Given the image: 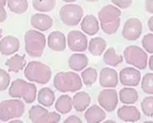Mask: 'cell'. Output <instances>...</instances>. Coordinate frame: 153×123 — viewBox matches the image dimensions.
<instances>
[{"label":"cell","instance_id":"1","mask_svg":"<svg viewBox=\"0 0 153 123\" xmlns=\"http://www.w3.org/2000/svg\"><path fill=\"white\" fill-rule=\"evenodd\" d=\"M100 28L108 35L115 34L121 23V11L116 5L107 4L98 13Z\"/></svg>","mask_w":153,"mask_h":123},{"label":"cell","instance_id":"2","mask_svg":"<svg viewBox=\"0 0 153 123\" xmlns=\"http://www.w3.org/2000/svg\"><path fill=\"white\" fill-rule=\"evenodd\" d=\"M55 88L61 93H74L82 88L81 77L74 71H60L53 80Z\"/></svg>","mask_w":153,"mask_h":123},{"label":"cell","instance_id":"3","mask_svg":"<svg viewBox=\"0 0 153 123\" xmlns=\"http://www.w3.org/2000/svg\"><path fill=\"white\" fill-rule=\"evenodd\" d=\"M24 76L31 82L38 84H47L49 82L52 71L51 68L39 61H31L27 63L24 69Z\"/></svg>","mask_w":153,"mask_h":123},{"label":"cell","instance_id":"4","mask_svg":"<svg viewBox=\"0 0 153 123\" xmlns=\"http://www.w3.org/2000/svg\"><path fill=\"white\" fill-rule=\"evenodd\" d=\"M8 93L13 98H22L26 104H31L36 100L37 88L33 83L17 79L11 83Z\"/></svg>","mask_w":153,"mask_h":123},{"label":"cell","instance_id":"5","mask_svg":"<svg viewBox=\"0 0 153 123\" xmlns=\"http://www.w3.org/2000/svg\"><path fill=\"white\" fill-rule=\"evenodd\" d=\"M46 43L45 35L36 29H29L24 35L25 51L30 57H40L44 53Z\"/></svg>","mask_w":153,"mask_h":123},{"label":"cell","instance_id":"6","mask_svg":"<svg viewBox=\"0 0 153 123\" xmlns=\"http://www.w3.org/2000/svg\"><path fill=\"white\" fill-rule=\"evenodd\" d=\"M25 112V105L19 98L4 100L0 102V121L8 122L13 119L22 117Z\"/></svg>","mask_w":153,"mask_h":123},{"label":"cell","instance_id":"7","mask_svg":"<svg viewBox=\"0 0 153 123\" xmlns=\"http://www.w3.org/2000/svg\"><path fill=\"white\" fill-rule=\"evenodd\" d=\"M126 62L138 70H145L148 65L147 53L138 46H129L123 54Z\"/></svg>","mask_w":153,"mask_h":123},{"label":"cell","instance_id":"8","mask_svg":"<svg viewBox=\"0 0 153 123\" xmlns=\"http://www.w3.org/2000/svg\"><path fill=\"white\" fill-rule=\"evenodd\" d=\"M84 11L82 7L75 4H68L61 7L59 11V16L64 24L66 26L74 27L77 26L83 16Z\"/></svg>","mask_w":153,"mask_h":123},{"label":"cell","instance_id":"9","mask_svg":"<svg viewBox=\"0 0 153 123\" xmlns=\"http://www.w3.org/2000/svg\"><path fill=\"white\" fill-rule=\"evenodd\" d=\"M98 102L106 112L111 113L116 110L118 105V94L115 88H106L100 92Z\"/></svg>","mask_w":153,"mask_h":123},{"label":"cell","instance_id":"10","mask_svg":"<svg viewBox=\"0 0 153 123\" xmlns=\"http://www.w3.org/2000/svg\"><path fill=\"white\" fill-rule=\"evenodd\" d=\"M143 32V22L140 19L133 17L126 20L122 29V36L128 41L137 40Z\"/></svg>","mask_w":153,"mask_h":123},{"label":"cell","instance_id":"11","mask_svg":"<svg viewBox=\"0 0 153 123\" xmlns=\"http://www.w3.org/2000/svg\"><path fill=\"white\" fill-rule=\"evenodd\" d=\"M67 45L71 51L82 53L88 48L87 36L80 30H72L67 35Z\"/></svg>","mask_w":153,"mask_h":123},{"label":"cell","instance_id":"12","mask_svg":"<svg viewBox=\"0 0 153 123\" xmlns=\"http://www.w3.org/2000/svg\"><path fill=\"white\" fill-rule=\"evenodd\" d=\"M142 80L141 72L134 67H126L119 72V81L126 87H136Z\"/></svg>","mask_w":153,"mask_h":123},{"label":"cell","instance_id":"13","mask_svg":"<svg viewBox=\"0 0 153 123\" xmlns=\"http://www.w3.org/2000/svg\"><path fill=\"white\" fill-rule=\"evenodd\" d=\"M100 85L105 88H115L118 85V74L116 70L106 67L100 71Z\"/></svg>","mask_w":153,"mask_h":123},{"label":"cell","instance_id":"14","mask_svg":"<svg viewBox=\"0 0 153 123\" xmlns=\"http://www.w3.org/2000/svg\"><path fill=\"white\" fill-rule=\"evenodd\" d=\"M117 117L125 122H136L141 120V113L137 107L133 105H124L117 111Z\"/></svg>","mask_w":153,"mask_h":123},{"label":"cell","instance_id":"15","mask_svg":"<svg viewBox=\"0 0 153 123\" xmlns=\"http://www.w3.org/2000/svg\"><path fill=\"white\" fill-rule=\"evenodd\" d=\"M66 38L63 32L59 30L52 31L48 38V47L55 52H62L66 47Z\"/></svg>","mask_w":153,"mask_h":123},{"label":"cell","instance_id":"16","mask_svg":"<svg viewBox=\"0 0 153 123\" xmlns=\"http://www.w3.org/2000/svg\"><path fill=\"white\" fill-rule=\"evenodd\" d=\"M20 48V40L12 35L6 36L0 40V53L3 55H14Z\"/></svg>","mask_w":153,"mask_h":123},{"label":"cell","instance_id":"17","mask_svg":"<svg viewBox=\"0 0 153 123\" xmlns=\"http://www.w3.org/2000/svg\"><path fill=\"white\" fill-rule=\"evenodd\" d=\"M30 24L39 31H46L53 26V19L48 14L39 13L30 16Z\"/></svg>","mask_w":153,"mask_h":123},{"label":"cell","instance_id":"18","mask_svg":"<svg viewBox=\"0 0 153 123\" xmlns=\"http://www.w3.org/2000/svg\"><path fill=\"white\" fill-rule=\"evenodd\" d=\"M81 29L85 34L94 36L100 30V21L96 16L88 14L81 21Z\"/></svg>","mask_w":153,"mask_h":123},{"label":"cell","instance_id":"19","mask_svg":"<svg viewBox=\"0 0 153 123\" xmlns=\"http://www.w3.org/2000/svg\"><path fill=\"white\" fill-rule=\"evenodd\" d=\"M89 63V59L86 55L82 53L73 54L68 59V66L74 71H83Z\"/></svg>","mask_w":153,"mask_h":123},{"label":"cell","instance_id":"20","mask_svg":"<svg viewBox=\"0 0 153 123\" xmlns=\"http://www.w3.org/2000/svg\"><path fill=\"white\" fill-rule=\"evenodd\" d=\"M106 113L102 107L96 105L86 109L84 118L88 123H100L106 119Z\"/></svg>","mask_w":153,"mask_h":123},{"label":"cell","instance_id":"21","mask_svg":"<svg viewBox=\"0 0 153 123\" xmlns=\"http://www.w3.org/2000/svg\"><path fill=\"white\" fill-rule=\"evenodd\" d=\"M49 112L40 105H33L29 111V118L33 123H48Z\"/></svg>","mask_w":153,"mask_h":123},{"label":"cell","instance_id":"22","mask_svg":"<svg viewBox=\"0 0 153 123\" xmlns=\"http://www.w3.org/2000/svg\"><path fill=\"white\" fill-rule=\"evenodd\" d=\"M91 102V98L90 95L86 92H78L73 97V107L78 113L84 112Z\"/></svg>","mask_w":153,"mask_h":123},{"label":"cell","instance_id":"23","mask_svg":"<svg viewBox=\"0 0 153 123\" xmlns=\"http://www.w3.org/2000/svg\"><path fill=\"white\" fill-rule=\"evenodd\" d=\"M138 99V92L134 87H126L119 91V100L124 105H134Z\"/></svg>","mask_w":153,"mask_h":123},{"label":"cell","instance_id":"24","mask_svg":"<svg viewBox=\"0 0 153 123\" xmlns=\"http://www.w3.org/2000/svg\"><path fill=\"white\" fill-rule=\"evenodd\" d=\"M89 52L94 56H100L107 49V41L101 37H96L88 43Z\"/></svg>","mask_w":153,"mask_h":123},{"label":"cell","instance_id":"25","mask_svg":"<svg viewBox=\"0 0 153 123\" xmlns=\"http://www.w3.org/2000/svg\"><path fill=\"white\" fill-rule=\"evenodd\" d=\"M5 65L8 68V71L17 73V72L21 71L22 70H23L24 67L26 66L25 55H14L13 56H12L6 60Z\"/></svg>","mask_w":153,"mask_h":123},{"label":"cell","instance_id":"26","mask_svg":"<svg viewBox=\"0 0 153 123\" xmlns=\"http://www.w3.org/2000/svg\"><path fill=\"white\" fill-rule=\"evenodd\" d=\"M37 99L39 104L42 106L50 107L53 105L56 96L54 92L49 88H43L39 91V93H37Z\"/></svg>","mask_w":153,"mask_h":123},{"label":"cell","instance_id":"27","mask_svg":"<svg viewBox=\"0 0 153 123\" xmlns=\"http://www.w3.org/2000/svg\"><path fill=\"white\" fill-rule=\"evenodd\" d=\"M55 108L57 111V113L61 114H66L69 113L73 107V99L68 95H62L60 96L55 104Z\"/></svg>","mask_w":153,"mask_h":123},{"label":"cell","instance_id":"28","mask_svg":"<svg viewBox=\"0 0 153 123\" xmlns=\"http://www.w3.org/2000/svg\"><path fill=\"white\" fill-rule=\"evenodd\" d=\"M103 61L106 64L111 67H117L124 62V56L117 55L114 47H109L108 49L105 50Z\"/></svg>","mask_w":153,"mask_h":123},{"label":"cell","instance_id":"29","mask_svg":"<svg viewBox=\"0 0 153 123\" xmlns=\"http://www.w3.org/2000/svg\"><path fill=\"white\" fill-rule=\"evenodd\" d=\"M7 6L13 13L22 14L28 10L29 3L28 0H7Z\"/></svg>","mask_w":153,"mask_h":123},{"label":"cell","instance_id":"30","mask_svg":"<svg viewBox=\"0 0 153 123\" xmlns=\"http://www.w3.org/2000/svg\"><path fill=\"white\" fill-rule=\"evenodd\" d=\"M33 8L40 13L52 11L56 6V0H32Z\"/></svg>","mask_w":153,"mask_h":123},{"label":"cell","instance_id":"31","mask_svg":"<svg viewBox=\"0 0 153 123\" xmlns=\"http://www.w3.org/2000/svg\"><path fill=\"white\" fill-rule=\"evenodd\" d=\"M98 79V72L96 69L92 67H89L84 69L82 71V80L83 84L87 87L92 86Z\"/></svg>","mask_w":153,"mask_h":123},{"label":"cell","instance_id":"32","mask_svg":"<svg viewBox=\"0 0 153 123\" xmlns=\"http://www.w3.org/2000/svg\"><path fill=\"white\" fill-rule=\"evenodd\" d=\"M142 89L148 95H153V73L150 72L143 76L141 82Z\"/></svg>","mask_w":153,"mask_h":123},{"label":"cell","instance_id":"33","mask_svg":"<svg viewBox=\"0 0 153 123\" xmlns=\"http://www.w3.org/2000/svg\"><path fill=\"white\" fill-rule=\"evenodd\" d=\"M141 107L145 116L153 118V96H146L141 103Z\"/></svg>","mask_w":153,"mask_h":123},{"label":"cell","instance_id":"34","mask_svg":"<svg viewBox=\"0 0 153 123\" xmlns=\"http://www.w3.org/2000/svg\"><path fill=\"white\" fill-rule=\"evenodd\" d=\"M11 77L8 71L0 69V91H4L10 86Z\"/></svg>","mask_w":153,"mask_h":123},{"label":"cell","instance_id":"35","mask_svg":"<svg viewBox=\"0 0 153 123\" xmlns=\"http://www.w3.org/2000/svg\"><path fill=\"white\" fill-rule=\"evenodd\" d=\"M143 46L144 50L149 53V54H153V34L149 33L146 34L142 40Z\"/></svg>","mask_w":153,"mask_h":123},{"label":"cell","instance_id":"36","mask_svg":"<svg viewBox=\"0 0 153 123\" xmlns=\"http://www.w3.org/2000/svg\"><path fill=\"white\" fill-rule=\"evenodd\" d=\"M111 2L118 8L127 9L133 4L134 0H111Z\"/></svg>","mask_w":153,"mask_h":123},{"label":"cell","instance_id":"37","mask_svg":"<svg viewBox=\"0 0 153 123\" xmlns=\"http://www.w3.org/2000/svg\"><path fill=\"white\" fill-rule=\"evenodd\" d=\"M61 121V115L56 112H50L48 123H58Z\"/></svg>","mask_w":153,"mask_h":123},{"label":"cell","instance_id":"38","mask_svg":"<svg viewBox=\"0 0 153 123\" xmlns=\"http://www.w3.org/2000/svg\"><path fill=\"white\" fill-rule=\"evenodd\" d=\"M82 120L81 118H79L76 115H71L69 117H67L64 123H82Z\"/></svg>","mask_w":153,"mask_h":123},{"label":"cell","instance_id":"39","mask_svg":"<svg viewBox=\"0 0 153 123\" xmlns=\"http://www.w3.org/2000/svg\"><path fill=\"white\" fill-rule=\"evenodd\" d=\"M7 18V13L4 6L0 5V22H4Z\"/></svg>","mask_w":153,"mask_h":123},{"label":"cell","instance_id":"40","mask_svg":"<svg viewBox=\"0 0 153 123\" xmlns=\"http://www.w3.org/2000/svg\"><path fill=\"white\" fill-rule=\"evenodd\" d=\"M145 10L150 13H153V0L145 1Z\"/></svg>","mask_w":153,"mask_h":123},{"label":"cell","instance_id":"41","mask_svg":"<svg viewBox=\"0 0 153 123\" xmlns=\"http://www.w3.org/2000/svg\"><path fill=\"white\" fill-rule=\"evenodd\" d=\"M148 27H149L150 30L153 32V16H152L148 21Z\"/></svg>","mask_w":153,"mask_h":123},{"label":"cell","instance_id":"42","mask_svg":"<svg viewBox=\"0 0 153 123\" xmlns=\"http://www.w3.org/2000/svg\"><path fill=\"white\" fill-rule=\"evenodd\" d=\"M148 66H149V68L152 70L153 71V55L152 56H150V58H149V61H148Z\"/></svg>","mask_w":153,"mask_h":123},{"label":"cell","instance_id":"43","mask_svg":"<svg viewBox=\"0 0 153 123\" xmlns=\"http://www.w3.org/2000/svg\"><path fill=\"white\" fill-rule=\"evenodd\" d=\"M9 123H22V121L19 120V119H13L11 121L8 122Z\"/></svg>","mask_w":153,"mask_h":123},{"label":"cell","instance_id":"44","mask_svg":"<svg viewBox=\"0 0 153 123\" xmlns=\"http://www.w3.org/2000/svg\"><path fill=\"white\" fill-rule=\"evenodd\" d=\"M6 4H7V0H0V5L4 7L6 5Z\"/></svg>","mask_w":153,"mask_h":123},{"label":"cell","instance_id":"45","mask_svg":"<svg viewBox=\"0 0 153 123\" xmlns=\"http://www.w3.org/2000/svg\"><path fill=\"white\" fill-rule=\"evenodd\" d=\"M62 1H64L65 3H74V2H75L77 0H62Z\"/></svg>","mask_w":153,"mask_h":123},{"label":"cell","instance_id":"46","mask_svg":"<svg viewBox=\"0 0 153 123\" xmlns=\"http://www.w3.org/2000/svg\"><path fill=\"white\" fill-rule=\"evenodd\" d=\"M105 123H116L115 121H113V120H108V121H106V122H104Z\"/></svg>","mask_w":153,"mask_h":123},{"label":"cell","instance_id":"47","mask_svg":"<svg viewBox=\"0 0 153 123\" xmlns=\"http://www.w3.org/2000/svg\"><path fill=\"white\" fill-rule=\"evenodd\" d=\"M2 34H3V29L0 28V38H2Z\"/></svg>","mask_w":153,"mask_h":123},{"label":"cell","instance_id":"48","mask_svg":"<svg viewBox=\"0 0 153 123\" xmlns=\"http://www.w3.org/2000/svg\"><path fill=\"white\" fill-rule=\"evenodd\" d=\"M87 2H97V1H99V0H86Z\"/></svg>","mask_w":153,"mask_h":123},{"label":"cell","instance_id":"49","mask_svg":"<svg viewBox=\"0 0 153 123\" xmlns=\"http://www.w3.org/2000/svg\"><path fill=\"white\" fill-rule=\"evenodd\" d=\"M147 123H153V122H146Z\"/></svg>","mask_w":153,"mask_h":123}]
</instances>
